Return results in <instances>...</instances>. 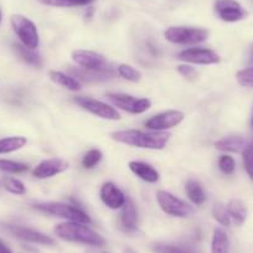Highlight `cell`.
<instances>
[{
  "instance_id": "cell-6",
  "label": "cell",
  "mask_w": 253,
  "mask_h": 253,
  "mask_svg": "<svg viewBox=\"0 0 253 253\" xmlns=\"http://www.w3.org/2000/svg\"><path fill=\"white\" fill-rule=\"evenodd\" d=\"M157 200L162 210L165 213L174 217H186L190 213H193V208L177 199L172 194L160 190L157 193Z\"/></svg>"
},
{
  "instance_id": "cell-20",
  "label": "cell",
  "mask_w": 253,
  "mask_h": 253,
  "mask_svg": "<svg viewBox=\"0 0 253 253\" xmlns=\"http://www.w3.org/2000/svg\"><path fill=\"white\" fill-rule=\"evenodd\" d=\"M226 208H227L228 215L232 221V226H241L245 222L246 218H247V208L242 201L232 199Z\"/></svg>"
},
{
  "instance_id": "cell-42",
  "label": "cell",
  "mask_w": 253,
  "mask_h": 253,
  "mask_svg": "<svg viewBox=\"0 0 253 253\" xmlns=\"http://www.w3.org/2000/svg\"><path fill=\"white\" fill-rule=\"evenodd\" d=\"M1 21H3V15H1V11H0V25H1Z\"/></svg>"
},
{
  "instance_id": "cell-43",
  "label": "cell",
  "mask_w": 253,
  "mask_h": 253,
  "mask_svg": "<svg viewBox=\"0 0 253 253\" xmlns=\"http://www.w3.org/2000/svg\"><path fill=\"white\" fill-rule=\"evenodd\" d=\"M250 148H251V149H252V150H253V143H252V144H251V145H250Z\"/></svg>"
},
{
  "instance_id": "cell-23",
  "label": "cell",
  "mask_w": 253,
  "mask_h": 253,
  "mask_svg": "<svg viewBox=\"0 0 253 253\" xmlns=\"http://www.w3.org/2000/svg\"><path fill=\"white\" fill-rule=\"evenodd\" d=\"M50 79L51 81L60 84V86L65 87V88L70 89V91H79V89L81 88V84H80L79 80H76L72 76H69V75L66 74H63V72L51 71Z\"/></svg>"
},
{
  "instance_id": "cell-21",
  "label": "cell",
  "mask_w": 253,
  "mask_h": 253,
  "mask_svg": "<svg viewBox=\"0 0 253 253\" xmlns=\"http://www.w3.org/2000/svg\"><path fill=\"white\" fill-rule=\"evenodd\" d=\"M230 252V238L222 228H215L211 241V253H228Z\"/></svg>"
},
{
  "instance_id": "cell-14",
  "label": "cell",
  "mask_w": 253,
  "mask_h": 253,
  "mask_svg": "<svg viewBox=\"0 0 253 253\" xmlns=\"http://www.w3.org/2000/svg\"><path fill=\"white\" fill-rule=\"evenodd\" d=\"M70 74L76 80L93 84V82H103L116 77V71L112 67H106L103 70H84V69H70Z\"/></svg>"
},
{
  "instance_id": "cell-16",
  "label": "cell",
  "mask_w": 253,
  "mask_h": 253,
  "mask_svg": "<svg viewBox=\"0 0 253 253\" xmlns=\"http://www.w3.org/2000/svg\"><path fill=\"white\" fill-rule=\"evenodd\" d=\"M10 231L20 240L26 241V242L31 243H38V245H43V246H53L55 245V241L53 238H51L50 236L45 235L42 232H39V231L31 230V228L23 227V226H11Z\"/></svg>"
},
{
  "instance_id": "cell-34",
  "label": "cell",
  "mask_w": 253,
  "mask_h": 253,
  "mask_svg": "<svg viewBox=\"0 0 253 253\" xmlns=\"http://www.w3.org/2000/svg\"><path fill=\"white\" fill-rule=\"evenodd\" d=\"M243 164H245L246 171L250 175L251 179L253 180V150L248 145L247 149L243 150Z\"/></svg>"
},
{
  "instance_id": "cell-3",
  "label": "cell",
  "mask_w": 253,
  "mask_h": 253,
  "mask_svg": "<svg viewBox=\"0 0 253 253\" xmlns=\"http://www.w3.org/2000/svg\"><path fill=\"white\" fill-rule=\"evenodd\" d=\"M34 208L43 213L57 216V217L65 218L67 221H72V222H81L86 223V225L91 222V217L88 216V213H86L77 206L62 203H39L35 204Z\"/></svg>"
},
{
  "instance_id": "cell-24",
  "label": "cell",
  "mask_w": 253,
  "mask_h": 253,
  "mask_svg": "<svg viewBox=\"0 0 253 253\" xmlns=\"http://www.w3.org/2000/svg\"><path fill=\"white\" fill-rule=\"evenodd\" d=\"M185 189H186V194L187 196H189L190 200H191V203L195 204V205H203L206 201V194L199 181L189 180V181L186 182Z\"/></svg>"
},
{
  "instance_id": "cell-36",
  "label": "cell",
  "mask_w": 253,
  "mask_h": 253,
  "mask_svg": "<svg viewBox=\"0 0 253 253\" xmlns=\"http://www.w3.org/2000/svg\"><path fill=\"white\" fill-rule=\"evenodd\" d=\"M38 1L43 5L55 6V8H70L67 0H38Z\"/></svg>"
},
{
  "instance_id": "cell-30",
  "label": "cell",
  "mask_w": 253,
  "mask_h": 253,
  "mask_svg": "<svg viewBox=\"0 0 253 253\" xmlns=\"http://www.w3.org/2000/svg\"><path fill=\"white\" fill-rule=\"evenodd\" d=\"M102 159V153L98 149H92L89 152H87L84 154V159H82V165H84L86 169H92V168L96 167Z\"/></svg>"
},
{
  "instance_id": "cell-26",
  "label": "cell",
  "mask_w": 253,
  "mask_h": 253,
  "mask_svg": "<svg viewBox=\"0 0 253 253\" xmlns=\"http://www.w3.org/2000/svg\"><path fill=\"white\" fill-rule=\"evenodd\" d=\"M212 216L220 225L230 227L232 226V221H231L230 215H228L227 208L222 204H215L212 208Z\"/></svg>"
},
{
  "instance_id": "cell-27",
  "label": "cell",
  "mask_w": 253,
  "mask_h": 253,
  "mask_svg": "<svg viewBox=\"0 0 253 253\" xmlns=\"http://www.w3.org/2000/svg\"><path fill=\"white\" fill-rule=\"evenodd\" d=\"M118 75L121 77H123L124 80L130 82H139L142 80V74H140L138 70H135L134 67H132L130 65H126V63H122L119 65L118 69Z\"/></svg>"
},
{
  "instance_id": "cell-35",
  "label": "cell",
  "mask_w": 253,
  "mask_h": 253,
  "mask_svg": "<svg viewBox=\"0 0 253 253\" xmlns=\"http://www.w3.org/2000/svg\"><path fill=\"white\" fill-rule=\"evenodd\" d=\"M177 72H179L182 77L189 80H194L196 77V75H198L196 70L194 69V67L189 66V65H180V66H177Z\"/></svg>"
},
{
  "instance_id": "cell-37",
  "label": "cell",
  "mask_w": 253,
  "mask_h": 253,
  "mask_svg": "<svg viewBox=\"0 0 253 253\" xmlns=\"http://www.w3.org/2000/svg\"><path fill=\"white\" fill-rule=\"evenodd\" d=\"M93 1H96V0H67L70 8L71 6H86L92 4Z\"/></svg>"
},
{
  "instance_id": "cell-31",
  "label": "cell",
  "mask_w": 253,
  "mask_h": 253,
  "mask_svg": "<svg viewBox=\"0 0 253 253\" xmlns=\"http://www.w3.org/2000/svg\"><path fill=\"white\" fill-rule=\"evenodd\" d=\"M5 189L9 193L14 194V195H24L26 193L25 185L18 179H8L5 180Z\"/></svg>"
},
{
  "instance_id": "cell-18",
  "label": "cell",
  "mask_w": 253,
  "mask_h": 253,
  "mask_svg": "<svg viewBox=\"0 0 253 253\" xmlns=\"http://www.w3.org/2000/svg\"><path fill=\"white\" fill-rule=\"evenodd\" d=\"M216 149L221 152H231V153H243V150L247 149L248 144L247 140L243 139L242 137H227L220 139L215 143Z\"/></svg>"
},
{
  "instance_id": "cell-12",
  "label": "cell",
  "mask_w": 253,
  "mask_h": 253,
  "mask_svg": "<svg viewBox=\"0 0 253 253\" xmlns=\"http://www.w3.org/2000/svg\"><path fill=\"white\" fill-rule=\"evenodd\" d=\"M72 60L84 70H103L108 67L106 58L99 53L87 50H76L72 52Z\"/></svg>"
},
{
  "instance_id": "cell-41",
  "label": "cell",
  "mask_w": 253,
  "mask_h": 253,
  "mask_svg": "<svg viewBox=\"0 0 253 253\" xmlns=\"http://www.w3.org/2000/svg\"><path fill=\"white\" fill-rule=\"evenodd\" d=\"M250 62H253V47H252V50H251V53H250Z\"/></svg>"
},
{
  "instance_id": "cell-10",
  "label": "cell",
  "mask_w": 253,
  "mask_h": 253,
  "mask_svg": "<svg viewBox=\"0 0 253 253\" xmlns=\"http://www.w3.org/2000/svg\"><path fill=\"white\" fill-rule=\"evenodd\" d=\"M215 10L218 18L226 23H236L247 15V11L236 0H217L215 3Z\"/></svg>"
},
{
  "instance_id": "cell-5",
  "label": "cell",
  "mask_w": 253,
  "mask_h": 253,
  "mask_svg": "<svg viewBox=\"0 0 253 253\" xmlns=\"http://www.w3.org/2000/svg\"><path fill=\"white\" fill-rule=\"evenodd\" d=\"M10 23L11 26H13V30L15 31L23 45L35 50L39 46V42H40L38 28H36L35 24L30 19L20 15V14H14L10 19Z\"/></svg>"
},
{
  "instance_id": "cell-44",
  "label": "cell",
  "mask_w": 253,
  "mask_h": 253,
  "mask_svg": "<svg viewBox=\"0 0 253 253\" xmlns=\"http://www.w3.org/2000/svg\"><path fill=\"white\" fill-rule=\"evenodd\" d=\"M251 124H252V126H253V117H252V121H251Z\"/></svg>"
},
{
  "instance_id": "cell-9",
  "label": "cell",
  "mask_w": 253,
  "mask_h": 253,
  "mask_svg": "<svg viewBox=\"0 0 253 253\" xmlns=\"http://www.w3.org/2000/svg\"><path fill=\"white\" fill-rule=\"evenodd\" d=\"M184 121V113L180 111H167L148 119L145 126L154 132H163L179 126Z\"/></svg>"
},
{
  "instance_id": "cell-19",
  "label": "cell",
  "mask_w": 253,
  "mask_h": 253,
  "mask_svg": "<svg viewBox=\"0 0 253 253\" xmlns=\"http://www.w3.org/2000/svg\"><path fill=\"white\" fill-rule=\"evenodd\" d=\"M123 210H122V226L124 230L126 231H134L137 228L138 222V215H137V209H135L134 204L132 200H126V204L123 205Z\"/></svg>"
},
{
  "instance_id": "cell-8",
  "label": "cell",
  "mask_w": 253,
  "mask_h": 253,
  "mask_svg": "<svg viewBox=\"0 0 253 253\" xmlns=\"http://www.w3.org/2000/svg\"><path fill=\"white\" fill-rule=\"evenodd\" d=\"M75 102L80 107L88 111L89 113L99 117V118L109 119V121H118V119H121V114H119V112L116 108L101 101L88 98V97H77V98H75Z\"/></svg>"
},
{
  "instance_id": "cell-29",
  "label": "cell",
  "mask_w": 253,
  "mask_h": 253,
  "mask_svg": "<svg viewBox=\"0 0 253 253\" xmlns=\"http://www.w3.org/2000/svg\"><path fill=\"white\" fill-rule=\"evenodd\" d=\"M0 170L5 172H11V174H20V172L29 170V165L24 163L13 162V160L0 159Z\"/></svg>"
},
{
  "instance_id": "cell-28",
  "label": "cell",
  "mask_w": 253,
  "mask_h": 253,
  "mask_svg": "<svg viewBox=\"0 0 253 253\" xmlns=\"http://www.w3.org/2000/svg\"><path fill=\"white\" fill-rule=\"evenodd\" d=\"M153 250L155 253H195L193 250L187 247L176 245H169V243H154Z\"/></svg>"
},
{
  "instance_id": "cell-39",
  "label": "cell",
  "mask_w": 253,
  "mask_h": 253,
  "mask_svg": "<svg viewBox=\"0 0 253 253\" xmlns=\"http://www.w3.org/2000/svg\"><path fill=\"white\" fill-rule=\"evenodd\" d=\"M123 253H138V252L135 250H133L132 247H124Z\"/></svg>"
},
{
  "instance_id": "cell-33",
  "label": "cell",
  "mask_w": 253,
  "mask_h": 253,
  "mask_svg": "<svg viewBox=\"0 0 253 253\" xmlns=\"http://www.w3.org/2000/svg\"><path fill=\"white\" fill-rule=\"evenodd\" d=\"M218 168L225 174H232L235 171L236 163L233 160V158L230 157V155H222L220 158V160H218Z\"/></svg>"
},
{
  "instance_id": "cell-22",
  "label": "cell",
  "mask_w": 253,
  "mask_h": 253,
  "mask_svg": "<svg viewBox=\"0 0 253 253\" xmlns=\"http://www.w3.org/2000/svg\"><path fill=\"white\" fill-rule=\"evenodd\" d=\"M14 50H15L16 55L24 61V62L29 63L31 66L40 67L42 65V60H41L40 55L35 52V50L29 48L26 46L21 45V43H14Z\"/></svg>"
},
{
  "instance_id": "cell-2",
  "label": "cell",
  "mask_w": 253,
  "mask_h": 253,
  "mask_svg": "<svg viewBox=\"0 0 253 253\" xmlns=\"http://www.w3.org/2000/svg\"><path fill=\"white\" fill-rule=\"evenodd\" d=\"M112 139L118 143L130 145V147L144 148V149L160 150L167 147L171 134L167 132H149L144 133L140 130H119L111 134Z\"/></svg>"
},
{
  "instance_id": "cell-25",
  "label": "cell",
  "mask_w": 253,
  "mask_h": 253,
  "mask_svg": "<svg viewBox=\"0 0 253 253\" xmlns=\"http://www.w3.org/2000/svg\"><path fill=\"white\" fill-rule=\"evenodd\" d=\"M28 143L25 137H9L0 139V154L13 153L25 147Z\"/></svg>"
},
{
  "instance_id": "cell-7",
  "label": "cell",
  "mask_w": 253,
  "mask_h": 253,
  "mask_svg": "<svg viewBox=\"0 0 253 253\" xmlns=\"http://www.w3.org/2000/svg\"><path fill=\"white\" fill-rule=\"evenodd\" d=\"M108 99L116 107L132 114L144 113L152 106V102L148 98H135L124 93H109Z\"/></svg>"
},
{
  "instance_id": "cell-1",
  "label": "cell",
  "mask_w": 253,
  "mask_h": 253,
  "mask_svg": "<svg viewBox=\"0 0 253 253\" xmlns=\"http://www.w3.org/2000/svg\"><path fill=\"white\" fill-rule=\"evenodd\" d=\"M53 232L58 238L67 242L81 243V245L91 246V247L106 246V240L96 231L89 228L86 223L66 221V222L56 225Z\"/></svg>"
},
{
  "instance_id": "cell-32",
  "label": "cell",
  "mask_w": 253,
  "mask_h": 253,
  "mask_svg": "<svg viewBox=\"0 0 253 253\" xmlns=\"http://www.w3.org/2000/svg\"><path fill=\"white\" fill-rule=\"evenodd\" d=\"M236 79H237L238 84H242V86L251 87V88H253V67L245 69V70H242V71L237 72V75H236Z\"/></svg>"
},
{
  "instance_id": "cell-4",
  "label": "cell",
  "mask_w": 253,
  "mask_h": 253,
  "mask_svg": "<svg viewBox=\"0 0 253 253\" xmlns=\"http://www.w3.org/2000/svg\"><path fill=\"white\" fill-rule=\"evenodd\" d=\"M168 41L177 45H196L208 40L209 31L199 28H185V26H172L165 31Z\"/></svg>"
},
{
  "instance_id": "cell-17",
  "label": "cell",
  "mask_w": 253,
  "mask_h": 253,
  "mask_svg": "<svg viewBox=\"0 0 253 253\" xmlns=\"http://www.w3.org/2000/svg\"><path fill=\"white\" fill-rule=\"evenodd\" d=\"M129 169L140 177L142 180L147 182H157L159 180V172L152 167V165L147 164L143 162H129Z\"/></svg>"
},
{
  "instance_id": "cell-11",
  "label": "cell",
  "mask_w": 253,
  "mask_h": 253,
  "mask_svg": "<svg viewBox=\"0 0 253 253\" xmlns=\"http://www.w3.org/2000/svg\"><path fill=\"white\" fill-rule=\"evenodd\" d=\"M179 60L185 62L196 63V65H213L220 62V56L212 50L208 48H189L177 55Z\"/></svg>"
},
{
  "instance_id": "cell-13",
  "label": "cell",
  "mask_w": 253,
  "mask_h": 253,
  "mask_svg": "<svg viewBox=\"0 0 253 253\" xmlns=\"http://www.w3.org/2000/svg\"><path fill=\"white\" fill-rule=\"evenodd\" d=\"M67 169H69V163L66 160L53 158V159L42 160L33 170V175L38 179H47V177H52L55 175L66 171Z\"/></svg>"
},
{
  "instance_id": "cell-38",
  "label": "cell",
  "mask_w": 253,
  "mask_h": 253,
  "mask_svg": "<svg viewBox=\"0 0 253 253\" xmlns=\"http://www.w3.org/2000/svg\"><path fill=\"white\" fill-rule=\"evenodd\" d=\"M0 253H13V251L10 250V247H9L3 240H0Z\"/></svg>"
},
{
  "instance_id": "cell-15",
  "label": "cell",
  "mask_w": 253,
  "mask_h": 253,
  "mask_svg": "<svg viewBox=\"0 0 253 253\" xmlns=\"http://www.w3.org/2000/svg\"><path fill=\"white\" fill-rule=\"evenodd\" d=\"M101 199L106 206L113 210L123 208L126 199L121 190L113 184V182H106L101 189Z\"/></svg>"
},
{
  "instance_id": "cell-40",
  "label": "cell",
  "mask_w": 253,
  "mask_h": 253,
  "mask_svg": "<svg viewBox=\"0 0 253 253\" xmlns=\"http://www.w3.org/2000/svg\"><path fill=\"white\" fill-rule=\"evenodd\" d=\"M93 11H94V9H93V8H88V10L86 11V18L91 19V16L93 15Z\"/></svg>"
}]
</instances>
